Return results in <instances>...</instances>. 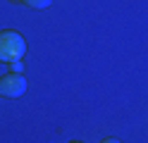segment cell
Instances as JSON below:
<instances>
[{
  "label": "cell",
  "mask_w": 148,
  "mask_h": 143,
  "mask_svg": "<svg viewBox=\"0 0 148 143\" xmlns=\"http://www.w3.org/2000/svg\"><path fill=\"white\" fill-rule=\"evenodd\" d=\"M24 53H26V41L19 31H14V29L0 31V62L10 64L14 60H22Z\"/></svg>",
  "instance_id": "obj_1"
},
{
  "label": "cell",
  "mask_w": 148,
  "mask_h": 143,
  "mask_svg": "<svg viewBox=\"0 0 148 143\" xmlns=\"http://www.w3.org/2000/svg\"><path fill=\"white\" fill-rule=\"evenodd\" d=\"M24 91H26V79L22 74L0 76V95H5V98H19Z\"/></svg>",
  "instance_id": "obj_2"
},
{
  "label": "cell",
  "mask_w": 148,
  "mask_h": 143,
  "mask_svg": "<svg viewBox=\"0 0 148 143\" xmlns=\"http://www.w3.org/2000/svg\"><path fill=\"white\" fill-rule=\"evenodd\" d=\"M50 3L53 0H24V5L31 7V10H43V7H48Z\"/></svg>",
  "instance_id": "obj_3"
},
{
  "label": "cell",
  "mask_w": 148,
  "mask_h": 143,
  "mask_svg": "<svg viewBox=\"0 0 148 143\" xmlns=\"http://www.w3.org/2000/svg\"><path fill=\"white\" fill-rule=\"evenodd\" d=\"M10 72H12V74H19V72H22V62H19V60L10 62Z\"/></svg>",
  "instance_id": "obj_4"
},
{
  "label": "cell",
  "mask_w": 148,
  "mask_h": 143,
  "mask_svg": "<svg viewBox=\"0 0 148 143\" xmlns=\"http://www.w3.org/2000/svg\"><path fill=\"white\" fill-rule=\"evenodd\" d=\"M103 143H119V141H117V138H105Z\"/></svg>",
  "instance_id": "obj_5"
},
{
  "label": "cell",
  "mask_w": 148,
  "mask_h": 143,
  "mask_svg": "<svg viewBox=\"0 0 148 143\" xmlns=\"http://www.w3.org/2000/svg\"><path fill=\"white\" fill-rule=\"evenodd\" d=\"M12 3H24V0H12Z\"/></svg>",
  "instance_id": "obj_6"
},
{
  "label": "cell",
  "mask_w": 148,
  "mask_h": 143,
  "mask_svg": "<svg viewBox=\"0 0 148 143\" xmlns=\"http://www.w3.org/2000/svg\"><path fill=\"white\" fill-rule=\"evenodd\" d=\"M74 143H79V141H74Z\"/></svg>",
  "instance_id": "obj_7"
}]
</instances>
